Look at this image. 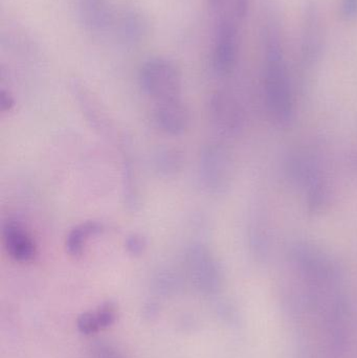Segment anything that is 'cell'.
<instances>
[{"label": "cell", "mask_w": 357, "mask_h": 358, "mask_svg": "<svg viewBox=\"0 0 357 358\" xmlns=\"http://www.w3.org/2000/svg\"><path fill=\"white\" fill-rule=\"evenodd\" d=\"M262 35L266 106L275 123L285 126L293 120V99L280 29L275 19L266 21Z\"/></svg>", "instance_id": "obj_1"}, {"label": "cell", "mask_w": 357, "mask_h": 358, "mask_svg": "<svg viewBox=\"0 0 357 358\" xmlns=\"http://www.w3.org/2000/svg\"><path fill=\"white\" fill-rule=\"evenodd\" d=\"M143 92L156 103L182 99V76L177 67L165 59H152L140 69Z\"/></svg>", "instance_id": "obj_2"}, {"label": "cell", "mask_w": 357, "mask_h": 358, "mask_svg": "<svg viewBox=\"0 0 357 358\" xmlns=\"http://www.w3.org/2000/svg\"><path fill=\"white\" fill-rule=\"evenodd\" d=\"M234 166L230 153L221 145L212 144L203 149L199 161V179L209 193L221 195L232 185Z\"/></svg>", "instance_id": "obj_3"}, {"label": "cell", "mask_w": 357, "mask_h": 358, "mask_svg": "<svg viewBox=\"0 0 357 358\" xmlns=\"http://www.w3.org/2000/svg\"><path fill=\"white\" fill-rule=\"evenodd\" d=\"M289 250L293 264L310 280L326 283L337 278V264L320 246L312 242L299 241L293 244Z\"/></svg>", "instance_id": "obj_4"}, {"label": "cell", "mask_w": 357, "mask_h": 358, "mask_svg": "<svg viewBox=\"0 0 357 358\" xmlns=\"http://www.w3.org/2000/svg\"><path fill=\"white\" fill-rule=\"evenodd\" d=\"M325 48V27L322 15L316 2L308 1L302 20L301 60L304 66H312L322 57Z\"/></svg>", "instance_id": "obj_5"}, {"label": "cell", "mask_w": 357, "mask_h": 358, "mask_svg": "<svg viewBox=\"0 0 357 358\" xmlns=\"http://www.w3.org/2000/svg\"><path fill=\"white\" fill-rule=\"evenodd\" d=\"M238 21L231 18L219 19L216 31L213 52L214 71L220 76L232 73L238 55Z\"/></svg>", "instance_id": "obj_6"}, {"label": "cell", "mask_w": 357, "mask_h": 358, "mask_svg": "<svg viewBox=\"0 0 357 358\" xmlns=\"http://www.w3.org/2000/svg\"><path fill=\"white\" fill-rule=\"evenodd\" d=\"M211 115L216 127L226 134H238L245 126V113L238 101L226 94L217 92L211 101Z\"/></svg>", "instance_id": "obj_7"}, {"label": "cell", "mask_w": 357, "mask_h": 358, "mask_svg": "<svg viewBox=\"0 0 357 358\" xmlns=\"http://www.w3.org/2000/svg\"><path fill=\"white\" fill-rule=\"evenodd\" d=\"M284 170L291 183L304 189L324 178L318 157L309 150H296L287 155Z\"/></svg>", "instance_id": "obj_8"}, {"label": "cell", "mask_w": 357, "mask_h": 358, "mask_svg": "<svg viewBox=\"0 0 357 358\" xmlns=\"http://www.w3.org/2000/svg\"><path fill=\"white\" fill-rule=\"evenodd\" d=\"M155 125L170 136H182L188 129L190 115L180 100L156 103L153 110Z\"/></svg>", "instance_id": "obj_9"}, {"label": "cell", "mask_w": 357, "mask_h": 358, "mask_svg": "<svg viewBox=\"0 0 357 358\" xmlns=\"http://www.w3.org/2000/svg\"><path fill=\"white\" fill-rule=\"evenodd\" d=\"M4 248L17 262H31L37 256V245L29 231L20 223L10 221L2 229Z\"/></svg>", "instance_id": "obj_10"}, {"label": "cell", "mask_w": 357, "mask_h": 358, "mask_svg": "<svg viewBox=\"0 0 357 358\" xmlns=\"http://www.w3.org/2000/svg\"><path fill=\"white\" fill-rule=\"evenodd\" d=\"M188 262L192 273H197L201 281L209 287L219 282L217 262L205 246L197 244L189 250Z\"/></svg>", "instance_id": "obj_11"}, {"label": "cell", "mask_w": 357, "mask_h": 358, "mask_svg": "<svg viewBox=\"0 0 357 358\" xmlns=\"http://www.w3.org/2000/svg\"><path fill=\"white\" fill-rule=\"evenodd\" d=\"M103 231V225L96 221H86L73 227L66 237L65 248L66 252L73 258L83 255L86 244L92 236L98 235Z\"/></svg>", "instance_id": "obj_12"}, {"label": "cell", "mask_w": 357, "mask_h": 358, "mask_svg": "<svg viewBox=\"0 0 357 358\" xmlns=\"http://www.w3.org/2000/svg\"><path fill=\"white\" fill-rule=\"evenodd\" d=\"M306 191V206L310 215L319 216L326 212L333 201V189L325 178L318 179Z\"/></svg>", "instance_id": "obj_13"}, {"label": "cell", "mask_w": 357, "mask_h": 358, "mask_svg": "<svg viewBox=\"0 0 357 358\" xmlns=\"http://www.w3.org/2000/svg\"><path fill=\"white\" fill-rule=\"evenodd\" d=\"M249 248L256 258L265 260L270 250V234L268 222L261 214L256 215L249 229Z\"/></svg>", "instance_id": "obj_14"}, {"label": "cell", "mask_w": 357, "mask_h": 358, "mask_svg": "<svg viewBox=\"0 0 357 358\" xmlns=\"http://www.w3.org/2000/svg\"><path fill=\"white\" fill-rule=\"evenodd\" d=\"M157 169L165 176H171L180 171L182 166V157L176 150H168L159 152L156 159Z\"/></svg>", "instance_id": "obj_15"}, {"label": "cell", "mask_w": 357, "mask_h": 358, "mask_svg": "<svg viewBox=\"0 0 357 358\" xmlns=\"http://www.w3.org/2000/svg\"><path fill=\"white\" fill-rule=\"evenodd\" d=\"M339 14L344 21H354L357 18V0H341Z\"/></svg>", "instance_id": "obj_16"}, {"label": "cell", "mask_w": 357, "mask_h": 358, "mask_svg": "<svg viewBox=\"0 0 357 358\" xmlns=\"http://www.w3.org/2000/svg\"><path fill=\"white\" fill-rule=\"evenodd\" d=\"M146 239L140 235L131 236L126 241V248H127L130 254L134 255V256L142 255L144 250H146Z\"/></svg>", "instance_id": "obj_17"}, {"label": "cell", "mask_w": 357, "mask_h": 358, "mask_svg": "<svg viewBox=\"0 0 357 358\" xmlns=\"http://www.w3.org/2000/svg\"><path fill=\"white\" fill-rule=\"evenodd\" d=\"M79 328L84 334H92L100 328L96 315H84L80 317Z\"/></svg>", "instance_id": "obj_18"}, {"label": "cell", "mask_w": 357, "mask_h": 358, "mask_svg": "<svg viewBox=\"0 0 357 358\" xmlns=\"http://www.w3.org/2000/svg\"><path fill=\"white\" fill-rule=\"evenodd\" d=\"M15 102L13 96L6 90H1L0 94V107L2 113H8L14 107Z\"/></svg>", "instance_id": "obj_19"}]
</instances>
